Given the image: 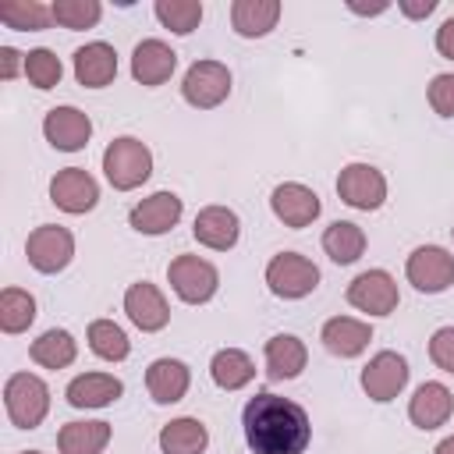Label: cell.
Returning a JSON list of instances; mask_svg holds the SVG:
<instances>
[{
    "instance_id": "cell-29",
    "label": "cell",
    "mask_w": 454,
    "mask_h": 454,
    "mask_svg": "<svg viewBox=\"0 0 454 454\" xmlns=\"http://www.w3.org/2000/svg\"><path fill=\"white\" fill-rule=\"evenodd\" d=\"M323 252L337 266H348V262H355L365 252V231L358 223H351V220H333L323 231Z\"/></svg>"
},
{
    "instance_id": "cell-2",
    "label": "cell",
    "mask_w": 454,
    "mask_h": 454,
    "mask_svg": "<svg viewBox=\"0 0 454 454\" xmlns=\"http://www.w3.org/2000/svg\"><path fill=\"white\" fill-rule=\"evenodd\" d=\"M103 174L117 192H131L149 181L153 174V153L142 138L121 135L103 149Z\"/></svg>"
},
{
    "instance_id": "cell-5",
    "label": "cell",
    "mask_w": 454,
    "mask_h": 454,
    "mask_svg": "<svg viewBox=\"0 0 454 454\" xmlns=\"http://www.w3.org/2000/svg\"><path fill=\"white\" fill-rule=\"evenodd\" d=\"M181 96L195 110H213L231 96V71L220 60H195L181 78Z\"/></svg>"
},
{
    "instance_id": "cell-28",
    "label": "cell",
    "mask_w": 454,
    "mask_h": 454,
    "mask_svg": "<svg viewBox=\"0 0 454 454\" xmlns=\"http://www.w3.org/2000/svg\"><path fill=\"white\" fill-rule=\"evenodd\" d=\"M209 443V433L199 419L192 415H181V419H170L163 429H160V450L163 454H202Z\"/></svg>"
},
{
    "instance_id": "cell-40",
    "label": "cell",
    "mask_w": 454,
    "mask_h": 454,
    "mask_svg": "<svg viewBox=\"0 0 454 454\" xmlns=\"http://www.w3.org/2000/svg\"><path fill=\"white\" fill-rule=\"evenodd\" d=\"M436 50H440V57L454 60V18H447V21L436 28Z\"/></svg>"
},
{
    "instance_id": "cell-43",
    "label": "cell",
    "mask_w": 454,
    "mask_h": 454,
    "mask_svg": "<svg viewBox=\"0 0 454 454\" xmlns=\"http://www.w3.org/2000/svg\"><path fill=\"white\" fill-rule=\"evenodd\" d=\"M433 454H454V436H443L440 443H436V450Z\"/></svg>"
},
{
    "instance_id": "cell-7",
    "label": "cell",
    "mask_w": 454,
    "mask_h": 454,
    "mask_svg": "<svg viewBox=\"0 0 454 454\" xmlns=\"http://www.w3.org/2000/svg\"><path fill=\"white\" fill-rule=\"evenodd\" d=\"M404 277L415 291L440 294L454 284V255L440 245H419L404 262Z\"/></svg>"
},
{
    "instance_id": "cell-16",
    "label": "cell",
    "mask_w": 454,
    "mask_h": 454,
    "mask_svg": "<svg viewBox=\"0 0 454 454\" xmlns=\"http://www.w3.org/2000/svg\"><path fill=\"white\" fill-rule=\"evenodd\" d=\"M192 234L199 245L213 248V252H227L238 245V234H241V220L234 209L227 206H202L195 213V223H192Z\"/></svg>"
},
{
    "instance_id": "cell-33",
    "label": "cell",
    "mask_w": 454,
    "mask_h": 454,
    "mask_svg": "<svg viewBox=\"0 0 454 454\" xmlns=\"http://www.w3.org/2000/svg\"><path fill=\"white\" fill-rule=\"evenodd\" d=\"M0 21L18 32H39L53 21V11L39 0H11V4H0Z\"/></svg>"
},
{
    "instance_id": "cell-3",
    "label": "cell",
    "mask_w": 454,
    "mask_h": 454,
    "mask_svg": "<svg viewBox=\"0 0 454 454\" xmlns=\"http://www.w3.org/2000/svg\"><path fill=\"white\" fill-rule=\"evenodd\" d=\"M4 408L18 429H35L50 411V387L32 372H14L4 383Z\"/></svg>"
},
{
    "instance_id": "cell-32",
    "label": "cell",
    "mask_w": 454,
    "mask_h": 454,
    "mask_svg": "<svg viewBox=\"0 0 454 454\" xmlns=\"http://www.w3.org/2000/svg\"><path fill=\"white\" fill-rule=\"evenodd\" d=\"M35 319V298L21 287H4L0 291V330L4 333H21Z\"/></svg>"
},
{
    "instance_id": "cell-4",
    "label": "cell",
    "mask_w": 454,
    "mask_h": 454,
    "mask_svg": "<svg viewBox=\"0 0 454 454\" xmlns=\"http://www.w3.org/2000/svg\"><path fill=\"white\" fill-rule=\"evenodd\" d=\"M167 280H170L174 294H177L181 301H188V305L209 301V298L216 294V287H220L216 266H213L209 259H202V255H177V259H170Z\"/></svg>"
},
{
    "instance_id": "cell-27",
    "label": "cell",
    "mask_w": 454,
    "mask_h": 454,
    "mask_svg": "<svg viewBox=\"0 0 454 454\" xmlns=\"http://www.w3.org/2000/svg\"><path fill=\"white\" fill-rule=\"evenodd\" d=\"M209 376H213V383H216L220 390H241V387L252 383L255 362H252L248 351H241V348H220V351L213 355V362H209Z\"/></svg>"
},
{
    "instance_id": "cell-12",
    "label": "cell",
    "mask_w": 454,
    "mask_h": 454,
    "mask_svg": "<svg viewBox=\"0 0 454 454\" xmlns=\"http://www.w3.org/2000/svg\"><path fill=\"white\" fill-rule=\"evenodd\" d=\"M270 209H273V216L284 223V227H309L316 216H319V195L309 188V184H301V181H284V184H277L273 188V195H270Z\"/></svg>"
},
{
    "instance_id": "cell-8",
    "label": "cell",
    "mask_w": 454,
    "mask_h": 454,
    "mask_svg": "<svg viewBox=\"0 0 454 454\" xmlns=\"http://www.w3.org/2000/svg\"><path fill=\"white\" fill-rule=\"evenodd\" d=\"M337 195L351 209H380L387 199V177L372 163H348L337 174Z\"/></svg>"
},
{
    "instance_id": "cell-38",
    "label": "cell",
    "mask_w": 454,
    "mask_h": 454,
    "mask_svg": "<svg viewBox=\"0 0 454 454\" xmlns=\"http://www.w3.org/2000/svg\"><path fill=\"white\" fill-rule=\"evenodd\" d=\"M429 358H433L436 369L454 372V326H440L429 337Z\"/></svg>"
},
{
    "instance_id": "cell-1",
    "label": "cell",
    "mask_w": 454,
    "mask_h": 454,
    "mask_svg": "<svg viewBox=\"0 0 454 454\" xmlns=\"http://www.w3.org/2000/svg\"><path fill=\"white\" fill-rule=\"evenodd\" d=\"M245 440L255 454H305L312 440L309 411L280 394H255L241 411Z\"/></svg>"
},
{
    "instance_id": "cell-42",
    "label": "cell",
    "mask_w": 454,
    "mask_h": 454,
    "mask_svg": "<svg viewBox=\"0 0 454 454\" xmlns=\"http://www.w3.org/2000/svg\"><path fill=\"white\" fill-rule=\"evenodd\" d=\"M387 7H390L387 0H380V4H355V0H351V4H348V11H355V14H383Z\"/></svg>"
},
{
    "instance_id": "cell-30",
    "label": "cell",
    "mask_w": 454,
    "mask_h": 454,
    "mask_svg": "<svg viewBox=\"0 0 454 454\" xmlns=\"http://www.w3.org/2000/svg\"><path fill=\"white\" fill-rule=\"evenodd\" d=\"M28 355H32V362L35 365H43V369H67L71 362H74V355H78V344H74V337L67 333V330H46V333H39L35 340H32V348H28Z\"/></svg>"
},
{
    "instance_id": "cell-9",
    "label": "cell",
    "mask_w": 454,
    "mask_h": 454,
    "mask_svg": "<svg viewBox=\"0 0 454 454\" xmlns=\"http://www.w3.org/2000/svg\"><path fill=\"white\" fill-rule=\"evenodd\" d=\"M25 255L32 262V270H39V273H60L71 262V255H74V234L67 227H60V223H43V227H35L28 234Z\"/></svg>"
},
{
    "instance_id": "cell-22",
    "label": "cell",
    "mask_w": 454,
    "mask_h": 454,
    "mask_svg": "<svg viewBox=\"0 0 454 454\" xmlns=\"http://www.w3.org/2000/svg\"><path fill=\"white\" fill-rule=\"evenodd\" d=\"M74 78L85 89H103L117 78V50L110 43H85L74 50Z\"/></svg>"
},
{
    "instance_id": "cell-39",
    "label": "cell",
    "mask_w": 454,
    "mask_h": 454,
    "mask_svg": "<svg viewBox=\"0 0 454 454\" xmlns=\"http://www.w3.org/2000/svg\"><path fill=\"white\" fill-rule=\"evenodd\" d=\"M18 71H25V53H18L14 46H0V78L14 82Z\"/></svg>"
},
{
    "instance_id": "cell-14",
    "label": "cell",
    "mask_w": 454,
    "mask_h": 454,
    "mask_svg": "<svg viewBox=\"0 0 454 454\" xmlns=\"http://www.w3.org/2000/svg\"><path fill=\"white\" fill-rule=\"evenodd\" d=\"M408 383V362L397 351H380L369 358V365L362 369V390L372 401H394Z\"/></svg>"
},
{
    "instance_id": "cell-35",
    "label": "cell",
    "mask_w": 454,
    "mask_h": 454,
    "mask_svg": "<svg viewBox=\"0 0 454 454\" xmlns=\"http://www.w3.org/2000/svg\"><path fill=\"white\" fill-rule=\"evenodd\" d=\"M50 11H53V21H57V25L78 32V28H92V25L99 21L103 4H99V0H53Z\"/></svg>"
},
{
    "instance_id": "cell-19",
    "label": "cell",
    "mask_w": 454,
    "mask_h": 454,
    "mask_svg": "<svg viewBox=\"0 0 454 454\" xmlns=\"http://www.w3.org/2000/svg\"><path fill=\"white\" fill-rule=\"evenodd\" d=\"M450 411H454V394L443 387V383H436V380H429V383H422L415 394H411V401H408V419H411V426H419V429H440L447 419H450Z\"/></svg>"
},
{
    "instance_id": "cell-15",
    "label": "cell",
    "mask_w": 454,
    "mask_h": 454,
    "mask_svg": "<svg viewBox=\"0 0 454 454\" xmlns=\"http://www.w3.org/2000/svg\"><path fill=\"white\" fill-rule=\"evenodd\" d=\"M124 312L142 333H156L170 323V305H167L163 291L149 280H138L124 291Z\"/></svg>"
},
{
    "instance_id": "cell-23",
    "label": "cell",
    "mask_w": 454,
    "mask_h": 454,
    "mask_svg": "<svg viewBox=\"0 0 454 454\" xmlns=\"http://www.w3.org/2000/svg\"><path fill=\"white\" fill-rule=\"evenodd\" d=\"M121 394H124V383L117 376H110V372H82L64 390L71 408H106Z\"/></svg>"
},
{
    "instance_id": "cell-6",
    "label": "cell",
    "mask_w": 454,
    "mask_h": 454,
    "mask_svg": "<svg viewBox=\"0 0 454 454\" xmlns=\"http://www.w3.org/2000/svg\"><path fill=\"white\" fill-rule=\"evenodd\" d=\"M316 284H319L316 262L298 252H280L266 262V287L277 298H305L316 291Z\"/></svg>"
},
{
    "instance_id": "cell-17",
    "label": "cell",
    "mask_w": 454,
    "mask_h": 454,
    "mask_svg": "<svg viewBox=\"0 0 454 454\" xmlns=\"http://www.w3.org/2000/svg\"><path fill=\"white\" fill-rule=\"evenodd\" d=\"M184 206L174 192H153L149 199H142L138 206H131L128 213V223L138 231V234H167L177 220H181Z\"/></svg>"
},
{
    "instance_id": "cell-31",
    "label": "cell",
    "mask_w": 454,
    "mask_h": 454,
    "mask_svg": "<svg viewBox=\"0 0 454 454\" xmlns=\"http://www.w3.org/2000/svg\"><path fill=\"white\" fill-rule=\"evenodd\" d=\"M89 348L103 362H124L128 351H131V340L114 319H92L89 323Z\"/></svg>"
},
{
    "instance_id": "cell-44",
    "label": "cell",
    "mask_w": 454,
    "mask_h": 454,
    "mask_svg": "<svg viewBox=\"0 0 454 454\" xmlns=\"http://www.w3.org/2000/svg\"><path fill=\"white\" fill-rule=\"evenodd\" d=\"M18 454H43V450H18Z\"/></svg>"
},
{
    "instance_id": "cell-26",
    "label": "cell",
    "mask_w": 454,
    "mask_h": 454,
    "mask_svg": "<svg viewBox=\"0 0 454 454\" xmlns=\"http://www.w3.org/2000/svg\"><path fill=\"white\" fill-rule=\"evenodd\" d=\"M114 429L110 422H67L57 433V450L60 454H103V447L110 443Z\"/></svg>"
},
{
    "instance_id": "cell-37",
    "label": "cell",
    "mask_w": 454,
    "mask_h": 454,
    "mask_svg": "<svg viewBox=\"0 0 454 454\" xmlns=\"http://www.w3.org/2000/svg\"><path fill=\"white\" fill-rule=\"evenodd\" d=\"M429 96V106L440 114V117H454V74H436L426 89Z\"/></svg>"
},
{
    "instance_id": "cell-21",
    "label": "cell",
    "mask_w": 454,
    "mask_h": 454,
    "mask_svg": "<svg viewBox=\"0 0 454 454\" xmlns=\"http://www.w3.org/2000/svg\"><path fill=\"white\" fill-rule=\"evenodd\" d=\"M192 387V372L181 358H156L145 369V390L156 404H177Z\"/></svg>"
},
{
    "instance_id": "cell-11",
    "label": "cell",
    "mask_w": 454,
    "mask_h": 454,
    "mask_svg": "<svg viewBox=\"0 0 454 454\" xmlns=\"http://www.w3.org/2000/svg\"><path fill=\"white\" fill-rule=\"evenodd\" d=\"M348 301L369 316H390L397 309V280L387 270H365L348 284Z\"/></svg>"
},
{
    "instance_id": "cell-34",
    "label": "cell",
    "mask_w": 454,
    "mask_h": 454,
    "mask_svg": "<svg viewBox=\"0 0 454 454\" xmlns=\"http://www.w3.org/2000/svg\"><path fill=\"white\" fill-rule=\"evenodd\" d=\"M153 11L160 18V25L170 28L174 35H188L202 21V4L199 0H156Z\"/></svg>"
},
{
    "instance_id": "cell-20",
    "label": "cell",
    "mask_w": 454,
    "mask_h": 454,
    "mask_svg": "<svg viewBox=\"0 0 454 454\" xmlns=\"http://www.w3.org/2000/svg\"><path fill=\"white\" fill-rule=\"evenodd\" d=\"M319 340H323V348H326L330 355H337V358H355V355H362V351L369 348L372 326L362 323V319H355V316H333V319L323 323Z\"/></svg>"
},
{
    "instance_id": "cell-41",
    "label": "cell",
    "mask_w": 454,
    "mask_h": 454,
    "mask_svg": "<svg viewBox=\"0 0 454 454\" xmlns=\"http://www.w3.org/2000/svg\"><path fill=\"white\" fill-rule=\"evenodd\" d=\"M397 7H401L404 18H426V14L436 11V0H401Z\"/></svg>"
},
{
    "instance_id": "cell-13",
    "label": "cell",
    "mask_w": 454,
    "mask_h": 454,
    "mask_svg": "<svg viewBox=\"0 0 454 454\" xmlns=\"http://www.w3.org/2000/svg\"><path fill=\"white\" fill-rule=\"evenodd\" d=\"M43 135L53 149L60 153H78L89 145L92 138V121L89 114H82L78 106H53L46 117H43Z\"/></svg>"
},
{
    "instance_id": "cell-24",
    "label": "cell",
    "mask_w": 454,
    "mask_h": 454,
    "mask_svg": "<svg viewBox=\"0 0 454 454\" xmlns=\"http://www.w3.org/2000/svg\"><path fill=\"white\" fill-rule=\"evenodd\" d=\"M309 362V351L301 337L294 333H273L266 340V376L270 380H294Z\"/></svg>"
},
{
    "instance_id": "cell-18",
    "label": "cell",
    "mask_w": 454,
    "mask_h": 454,
    "mask_svg": "<svg viewBox=\"0 0 454 454\" xmlns=\"http://www.w3.org/2000/svg\"><path fill=\"white\" fill-rule=\"evenodd\" d=\"M177 67V53L163 39H142L131 53V78L138 85H163Z\"/></svg>"
},
{
    "instance_id": "cell-25",
    "label": "cell",
    "mask_w": 454,
    "mask_h": 454,
    "mask_svg": "<svg viewBox=\"0 0 454 454\" xmlns=\"http://www.w3.org/2000/svg\"><path fill=\"white\" fill-rule=\"evenodd\" d=\"M280 4L277 0H234L231 4V25L245 39H259L277 28Z\"/></svg>"
},
{
    "instance_id": "cell-36",
    "label": "cell",
    "mask_w": 454,
    "mask_h": 454,
    "mask_svg": "<svg viewBox=\"0 0 454 454\" xmlns=\"http://www.w3.org/2000/svg\"><path fill=\"white\" fill-rule=\"evenodd\" d=\"M60 74H64V64L53 50L39 46V50H28L25 53V78L35 85V89H53L60 85Z\"/></svg>"
},
{
    "instance_id": "cell-10",
    "label": "cell",
    "mask_w": 454,
    "mask_h": 454,
    "mask_svg": "<svg viewBox=\"0 0 454 454\" xmlns=\"http://www.w3.org/2000/svg\"><path fill=\"white\" fill-rule=\"evenodd\" d=\"M50 202L57 206V209H64V213H89L96 202H99V184H96V177L89 174V170H82V167H64V170H57L53 174V181H50Z\"/></svg>"
},
{
    "instance_id": "cell-45",
    "label": "cell",
    "mask_w": 454,
    "mask_h": 454,
    "mask_svg": "<svg viewBox=\"0 0 454 454\" xmlns=\"http://www.w3.org/2000/svg\"><path fill=\"white\" fill-rule=\"evenodd\" d=\"M450 234H454V227H450Z\"/></svg>"
}]
</instances>
